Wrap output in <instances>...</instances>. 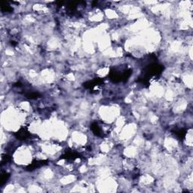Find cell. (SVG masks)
<instances>
[{"mask_svg":"<svg viewBox=\"0 0 193 193\" xmlns=\"http://www.w3.org/2000/svg\"><path fill=\"white\" fill-rule=\"evenodd\" d=\"M173 134L177 137L179 139L183 140V138H185L186 134V130L183 128H179V129H174L173 130Z\"/></svg>","mask_w":193,"mask_h":193,"instance_id":"obj_4","label":"cell"},{"mask_svg":"<svg viewBox=\"0 0 193 193\" xmlns=\"http://www.w3.org/2000/svg\"><path fill=\"white\" fill-rule=\"evenodd\" d=\"M16 137L20 140H26L30 138L31 134L27 130V129L25 128H21L18 132L15 133Z\"/></svg>","mask_w":193,"mask_h":193,"instance_id":"obj_1","label":"cell"},{"mask_svg":"<svg viewBox=\"0 0 193 193\" xmlns=\"http://www.w3.org/2000/svg\"><path fill=\"white\" fill-rule=\"evenodd\" d=\"M1 9H2V12H11L13 11V8H12L10 5H8L7 4V2L2 3V6H1Z\"/></svg>","mask_w":193,"mask_h":193,"instance_id":"obj_8","label":"cell"},{"mask_svg":"<svg viewBox=\"0 0 193 193\" xmlns=\"http://www.w3.org/2000/svg\"><path fill=\"white\" fill-rule=\"evenodd\" d=\"M91 130H92L93 133L98 137L102 136V133H101V129L100 128V127L98 126V124H96V122H94L92 124H91Z\"/></svg>","mask_w":193,"mask_h":193,"instance_id":"obj_5","label":"cell"},{"mask_svg":"<svg viewBox=\"0 0 193 193\" xmlns=\"http://www.w3.org/2000/svg\"><path fill=\"white\" fill-rule=\"evenodd\" d=\"M9 177H10L9 173H6V172H2V174H1V178H0V185H4L5 183H6V181L8 180V178H9Z\"/></svg>","mask_w":193,"mask_h":193,"instance_id":"obj_6","label":"cell"},{"mask_svg":"<svg viewBox=\"0 0 193 193\" xmlns=\"http://www.w3.org/2000/svg\"><path fill=\"white\" fill-rule=\"evenodd\" d=\"M46 164H47V161H34L28 166L27 170L28 171H33L36 168H41V166H44Z\"/></svg>","mask_w":193,"mask_h":193,"instance_id":"obj_2","label":"cell"},{"mask_svg":"<svg viewBox=\"0 0 193 193\" xmlns=\"http://www.w3.org/2000/svg\"><path fill=\"white\" fill-rule=\"evenodd\" d=\"M40 94L37 92H29L27 94H26V97L30 99V100H33V99H36L38 97H39Z\"/></svg>","mask_w":193,"mask_h":193,"instance_id":"obj_7","label":"cell"},{"mask_svg":"<svg viewBox=\"0 0 193 193\" xmlns=\"http://www.w3.org/2000/svg\"><path fill=\"white\" fill-rule=\"evenodd\" d=\"M79 156L80 155L77 152H73V151H67L63 156H62L60 158H65L67 160H75V158H80Z\"/></svg>","mask_w":193,"mask_h":193,"instance_id":"obj_3","label":"cell"}]
</instances>
